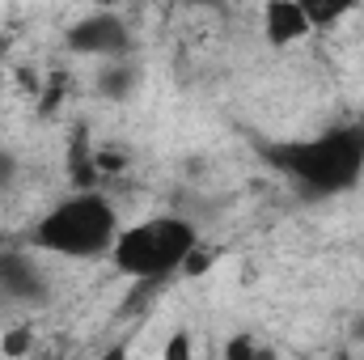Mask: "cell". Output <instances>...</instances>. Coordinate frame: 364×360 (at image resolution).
Masks as SVG:
<instances>
[{"label":"cell","instance_id":"1","mask_svg":"<svg viewBox=\"0 0 364 360\" xmlns=\"http://www.w3.org/2000/svg\"><path fill=\"white\" fill-rule=\"evenodd\" d=\"M267 157L301 195H314V199L343 195L364 174V123H348L296 144H272Z\"/></svg>","mask_w":364,"mask_h":360},{"label":"cell","instance_id":"2","mask_svg":"<svg viewBox=\"0 0 364 360\" xmlns=\"http://www.w3.org/2000/svg\"><path fill=\"white\" fill-rule=\"evenodd\" d=\"M114 238H119V216L97 191L68 195L34 225V246L64 259H93L102 250H114Z\"/></svg>","mask_w":364,"mask_h":360},{"label":"cell","instance_id":"3","mask_svg":"<svg viewBox=\"0 0 364 360\" xmlns=\"http://www.w3.org/2000/svg\"><path fill=\"white\" fill-rule=\"evenodd\" d=\"M195 250H199V233L182 216H153L114 238V263L132 280H161L186 268Z\"/></svg>","mask_w":364,"mask_h":360},{"label":"cell","instance_id":"4","mask_svg":"<svg viewBox=\"0 0 364 360\" xmlns=\"http://www.w3.org/2000/svg\"><path fill=\"white\" fill-rule=\"evenodd\" d=\"M68 47L81 51V55L123 60L127 47H132V34H127V21L123 17H114V13H90V17H81L68 30Z\"/></svg>","mask_w":364,"mask_h":360},{"label":"cell","instance_id":"5","mask_svg":"<svg viewBox=\"0 0 364 360\" xmlns=\"http://www.w3.org/2000/svg\"><path fill=\"white\" fill-rule=\"evenodd\" d=\"M0 288L17 301H38L47 292V280L26 255H0Z\"/></svg>","mask_w":364,"mask_h":360},{"label":"cell","instance_id":"6","mask_svg":"<svg viewBox=\"0 0 364 360\" xmlns=\"http://www.w3.org/2000/svg\"><path fill=\"white\" fill-rule=\"evenodd\" d=\"M309 34V17H305V4H292V0H275L267 4V38L272 43H292Z\"/></svg>","mask_w":364,"mask_h":360},{"label":"cell","instance_id":"7","mask_svg":"<svg viewBox=\"0 0 364 360\" xmlns=\"http://www.w3.org/2000/svg\"><path fill=\"white\" fill-rule=\"evenodd\" d=\"M132 90H136V68H132V64L114 60L110 68H102V73H97V93H102V97H114V102H123Z\"/></svg>","mask_w":364,"mask_h":360},{"label":"cell","instance_id":"8","mask_svg":"<svg viewBox=\"0 0 364 360\" xmlns=\"http://www.w3.org/2000/svg\"><path fill=\"white\" fill-rule=\"evenodd\" d=\"M343 13H348V4H305V17H309V26L335 21V17H343Z\"/></svg>","mask_w":364,"mask_h":360},{"label":"cell","instance_id":"9","mask_svg":"<svg viewBox=\"0 0 364 360\" xmlns=\"http://www.w3.org/2000/svg\"><path fill=\"white\" fill-rule=\"evenodd\" d=\"M225 360H267V356H259V352H255V344H250L246 335H237V339H229Z\"/></svg>","mask_w":364,"mask_h":360},{"label":"cell","instance_id":"10","mask_svg":"<svg viewBox=\"0 0 364 360\" xmlns=\"http://www.w3.org/2000/svg\"><path fill=\"white\" fill-rule=\"evenodd\" d=\"M13 179H17V157L0 149V186H13Z\"/></svg>","mask_w":364,"mask_h":360},{"label":"cell","instance_id":"11","mask_svg":"<svg viewBox=\"0 0 364 360\" xmlns=\"http://www.w3.org/2000/svg\"><path fill=\"white\" fill-rule=\"evenodd\" d=\"M166 360H191V339L186 335H174L170 348H166Z\"/></svg>","mask_w":364,"mask_h":360},{"label":"cell","instance_id":"12","mask_svg":"<svg viewBox=\"0 0 364 360\" xmlns=\"http://www.w3.org/2000/svg\"><path fill=\"white\" fill-rule=\"evenodd\" d=\"M26 348H30V335H26V331H13V335H4V352H9V356H21Z\"/></svg>","mask_w":364,"mask_h":360}]
</instances>
